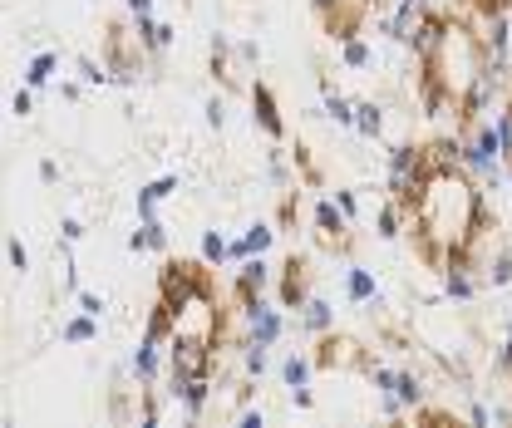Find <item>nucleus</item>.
Segmentation results:
<instances>
[{"mask_svg":"<svg viewBox=\"0 0 512 428\" xmlns=\"http://www.w3.org/2000/svg\"><path fill=\"white\" fill-rule=\"evenodd\" d=\"M202 266H207V261H202ZM202 266H197V261H163V271H158V301L173 310V315L183 306H192L197 296H212Z\"/></svg>","mask_w":512,"mask_h":428,"instance_id":"f257e3e1","label":"nucleus"},{"mask_svg":"<svg viewBox=\"0 0 512 428\" xmlns=\"http://www.w3.org/2000/svg\"><path fill=\"white\" fill-rule=\"evenodd\" d=\"M503 138H498V123L478 119L473 128H463V173H473V178H493L498 168H503Z\"/></svg>","mask_w":512,"mask_h":428,"instance_id":"f03ea898","label":"nucleus"},{"mask_svg":"<svg viewBox=\"0 0 512 428\" xmlns=\"http://www.w3.org/2000/svg\"><path fill=\"white\" fill-rule=\"evenodd\" d=\"M168 399H173L188 419H202V414H207V404H212V369H207V374L168 369Z\"/></svg>","mask_w":512,"mask_h":428,"instance_id":"7ed1b4c3","label":"nucleus"},{"mask_svg":"<svg viewBox=\"0 0 512 428\" xmlns=\"http://www.w3.org/2000/svg\"><path fill=\"white\" fill-rule=\"evenodd\" d=\"M448 25H453V20H448L444 10H429V5H424V10L414 15V30H409V40H404V45L414 50V60L429 64L434 55H439V45H444Z\"/></svg>","mask_w":512,"mask_h":428,"instance_id":"20e7f679","label":"nucleus"},{"mask_svg":"<svg viewBox=\"0 0 512 428\" xmlns=\"http://www.w3.org/2000/svg\"><path fill=\"white\" fill-rule=\"evenodd\" d=\"M242 325H247V340H256V345H276L286 335V315H281V306H271L266 296L242 301Z\"/></svg>","mask_w":512,"mask_h":428,"instance_id":"39448f33","label":"nucleus"},{"mask_svg":"<svg viewBox=\"0 0 512 428\" xmlns=\"http://www.w3.org/2000/svg\"><path fill=\"white\" fill-rule=\"evenodd\" d=\"M163 355H168V340H158V335H143L138 345H133V360H128V374L148 389V384H158V374H163Z\"/></svg>","mask_w":512,"mask_h":428,"instance_id":"423d86ee","label":"nucleus"},{"mask_svg":"<svg viewBox=\"0 0 512 428\" xmlns=\"http://www.w3.org/2000/svg\"><path fill=\"white\" fill-rule=\"evenodd\" d=\"M232 291H237V301H256V296H266V291H271V261H266V256H247V261L237 266Z\"/></svg>","mask_w":512,"mask_h":428,"instance_id":"0eeeda50","label":"nucleus"},{"mask_svg":"<svg viewBox=\"0 0 512 428\" xmlns=\"http://www.w3.org/2000/svg\"><path fill=\"white\" fill-rule=\"evenodd\" d=\"M252 123L266 133V138H286V119H281V109H276V94L266 89V84H252Z\"/></svg>","mask_w":512,"mask_h":428,"instance_id":"6e6552de","label":"nucleus"},{"mask_svg":"<svg viewBox=\"0 0 512 428\" xmlns=\"http://www.w3.org/2000/svg\"><path fill=\"white\" fill-rule=\"evenodd\" d=\"M133 40H138V50L163 55V50L178 40V30H173V25H163V20H153V15H138V20H133Z\"/></svg>","mask_w":512,"mask_h":428,"instance_id":"1a4fd4ad","label":"nucleus"},{"mask_svg":"<svg viewBox=\"0 0 512 428\" xmlns=\"http://www.w3.org/2000/svg\"><path fill=\"white\" fill-rule=\"evenodd\" d=\"M173 192H178V173H163V178H153V183L138 187V197H133L138 222H153V217H158V202H163V197H173Z\"/></svg>","mask_w":512,"mask_h":428,"instance_id":"9d476101","label":"nucleus"},{"mask_svg":"<svg viewBox=\"0 0 512 428\" xmlns=\"http://www.w3.org/2000/svg\"><path fill=\"white\" fill-rule=\"evenodd\" d=\"M316 227L325 242H335L340 251H345V242H350V217L340 212V202H330V197H320L316 202Z\"/></svg>","mask_w":512,"mask_h":428,"instance_id":"9b49d317","label":"nucleus"},{"mask_svg":"<svg viewBox=\"0 0 512 428\" xmlns=\"http://www.w3.org/2000/svg\"><path fill=\"white\" fill-rule=\"evenodd\" d=\"M306 296H311V291H306V261H296V256H291V261L281 266V306L301 310L306 306Z\"/></svg>","mask_w":512,"mask_h":428,"instance_id":"f8f14e48","label":"nucleus"},{"mask_svg":"<svg viewBox=\"0 0 512 428\" xmlns=\"http://www.w3.org/2000/svg\"><path fill=\"white\" fill-rule=\"evenodd\" d=\"M345 301H355V306H370V301H380V281H375V271H365V266H350V271H345Z\"/></svg>","mask_w":512,"mask_h":428,"instance_id":"ddd939ff","label":"nucleus"},{"mask_svg":"<svg viewBox=\"0 0 512 428\" xmlns=\"http://www.w3.org/2000/svg\"><path fill=\"white\" fill-rule=\"evenodd\" d=\"M320 104H325V119L340 123V128H355V104L330 84V79H320Z\"/></svg>","mask_w":512,"mask_h":428,"instance_id":"4468645a","label":"nucleus"},{"mask_svg":"<svg viewBox=\"0 0 512 428\" xmlns=\"http://www.w3.org/2000/svg\"><path fill=\"white\" fill-rule=\"evenodd\" d=\"M60 340L64 345H94V340H99V315H89V310L69 315L60 325Z\"/></svg>","mask_w":512,"mask_h":428,"instance_id":"2eb2a0df","label":"nucleus"},{"mask_svg":"<svg viewBox=\"0 0 512 428\" xmlns=\"http://www.w3.org/2000/svg\"><path fill=\"white\" fill-rule=\"evenodd\" d=\"M301 330H311V335H330V330H335V306H330V301H320V296H306V306H301Z\"/></svg>","mask_w":512,"mask_h":428,"instance_id":"dca6fc26","label":"nucleus"},{"mask_svg":"<svg viewBox=\"0 0 512 428\" xmlns=\"http://www.w3.org/2000/svg\"><path fill=\"white\" fill-rule=\"evenodd\" d=\"M128 251L138 256V251H168V227L153 217V222H138L133 227V237H128Z\"/></svg>","mask_w":512,"mask_h":428,"instance_id":"f3484780","label":"nucleus"},{"mask_svg":"<svg viewBox=\"0 0 512 428\" xmlns=\"http://www.w3.org/2000/svg\"><path fill=\"white\" fill-rule=\"evenodd\" d=\"M444 296L448 301H473L478 296V281L468 266H444Z\"/></svg>","mask_w":512,"mask_h":428,"instance_id":"a211bd4d","label":"nucleus"},{"mask_svg":"<svg viewBox=\"0 0 512 428\" xmlns=\"http://www.w3.org/2000/svg\"><path fill=\"white\" fill-rule=\"evenodd\" d=\"M404 212H409V207H404V202H394V197L375 212V237H380V242H394V237L404 232Z\"/></svg>","mask_w":512,"mask_h":428,"instance_id":"6ab92c4d","label":"nucleus"},{"mask_svg":"<svg viewBox=\"0 0 512 428\" xmlns=\"http://www.w3.org/2000/svg\"><path fill=\"white\" fill-rule=\"evenodd\" d=\"M55 69H60V55H55V50H40L35 60L25 64V84H30V89H50Z\"/></svg>","mask_w":512,"mask_h":428,"instance_id":"aec40b11","label":"nucleus"},{"mask_svg":"<svg viewBox=\"0 0 512 428\" xmlns=\"http://www.w3.org/2000/svg\"><path fill=\"white\" fill-rule=\"evenodd\" d=\"M316 369L320 365L311 355H286V360H281V384H286V389H301V384H311Z\"/></svg>","mask_w":512,"mask_h":428,"instance_id":"412c9836","label":"nucleus"},{"mask_svg":"<svg viewBox=\"0 0 512 428\" xmlns=\"http://www.w3.org/2000/svg\"><path fill=\"white\" fill-rule=\"evenodd\" d=\"M355 133H360V138H380L384 133V104H375V99L355 104Z\"/></svg>","mask_w":512,"mask_h":428,"instance_id":"4be33fe9","label":"nucleus"},{"mask_svg":"<svg viewBox=\"0 0 512 428\" xmlns=\"http://www.w3.org/2000/svg\"><path fill=\"white\" fill-rule=\"evenodd\" d=\"M340 64H345V69H370V64H375V45L360 40V35L340 40Z\"/></svg>","mask_w":512,"mask_h":428,"instance_id":"5701e85b","label":"nucleus"},{"mask_svg":"<svg viewBox=\"0 0 512 428\" xmlns=\"http://www.w3.org/2000/svg\"><path fill=\"white\" fill-rule=\"evenodd\" d=\"M483 286H488V291H503V286H512V251H508V246H503V251H498V256L483 266Z\"/></svg>","mask_w":512,"mask_h":428,"instance_id":"b1692460","label":"nucleus"},{"mask_svg":"<svg viewBox=\"0 0 512 428\" xmlns=\"http://www.w3.org/2000/svg\"><path fill=\"white\" fill-rule=\"evenodd\" d=\"M276 237H281V232H276V222H252V227L242 232V246H247L252 256H266V251L276 246Z\"/></svg>","mask_w":512,"mask_h":428,"instance_id":"393cba45","label":"nucleus"},{"mask_svg":"<svg viewBox=\"0 0 512 428\" xmlns=\"http://www.w3.org/2000/svg\"><path fill=\"white\" fill-rule=\"evenodd\" d=\"M394 394H399V399L409 404V414H414V409L424 404V379H419L414 369H399V384H394Z\"/></svg>","mask_w":512,"mask_h":428,"instance_id":"a878e982","label":"nucleus"},{"mask_svg":"<svg viewBox=\"0 0 512 428\" xmlns=\"http://www.w3.org/2000/svg\"><path fill=\"white\" fill-rule=\"evenodd\" d=\"M271 345H256V340H247L242 345V369H247V379H261L266 369H271V355H266Z\"/></svg>","mask_w":512,"mask_h":428,"instance_id":"bb28decb","label":"nucleus"},{"mask_svg":"<svg viewBox=\"0 0 512 428\" xmlns=\"http://www.w3.org/2000/svg\"><path fill=\"white\" fill-rule=\"evenodd\" d=\"M79 79H84L89 89H104V84H114V69H109V64H94L89 55H79Z\"/></svg>","mask_w":512,"mask_h":428,"instance_id":"cd10ccee","label":"nucleus"},{"mask_svg":"<svg viewBox=\"0 0 512 428\" xmlns=\"http://www.w3.org/2000/svg\"><path fill=\"white\" fill-rule=\"evenodd\" d=\"M227 237H222V232H217V227H212V232H202V261H207V266H222V261H227Z\"/></svg>","mask_w":512,"mask_h":428,"instance_id":"c85d7f7f","label":"nucleus"},{"mask_svg":"<svg viewBox=\"0 0 512 428\" xmlns=\"http://www.w3.org/2000/svg\"><path fill=\"white\" fill-rule=\"evenodd\" d=\"M266 183L271 187L291 183V173H286V148H271V153H266Z\"/></svg>","mask_w":512,"mask_h":428,"instance_id":"c756f323","label":"nucleus"},{"mask_svg":"<svg viewBox=\"0 0 512 428\" xmlns=\"http://www.w3.org/2000/svg\"><path fill=\"white\" fill-rule=\"evenodd\" d=\"M5 256H10V271H20V276L30 271V251L20 246V237H10V242H5Z\"/></svg>","mask_w":512,"mask_h":428,"instance_id":"7c9ffc66","label":"nucleus"},{"mask_svg":"<svg viewBox=\"0 0 512 428\" xmlns=\"http://www.w3.org/2000/svg\"><path fill=\"white\" fill-rule=\"evenodd\" d=\"M370 384H375V394H384V389H394V384H399V369H389V365H370Z\"/></svg>","mask_w":512,"mask_h":428,"instance_id":"2f4dec72","label":"nucleus"},{"mask_svg":"<svg viewBox=\"0 0 512 428\" xmlns=\"http://www.w3.org/2000/svg\"><path fill=\"white\" fill-rule=\"evenodd\" d=\"M10 114H15V119H30V114H35V89H30V84L10 99Z\"/></svg>","mask_w":512,"mask_h":428,"instance_id":"473e14b6","label":"nucleus"},{"mask_svg":"<svg viewBox=\"0 0 512 428\" xmlns=\"http://www.w3.org/2000/svg\"><path fill=\"white\" fill-rule=\"evenodd\" d=\"M133 419H138V428H158V419H163V409H158V399H143Z\"/></svg>","mask_w":512,"mask_h":428,"instance_id":"72a5a7b5","label":"nucleus"},{"mask_svg":"<svg viewBox=\"0 0 512 428\" xmlns=\"http://www.w3.org/2000/svg\"><path fill=\"white\" fill-rule=\"evenodd\" d=\"M493 123H498V138H503V153H508V158H512V104H508V109H498V119H493Z\"/></svg>","mask_w":512,"mask_h":428,"instance_id":"f704fd0d","label":"nucleus"},{"mask_svg":"<svg viewBox=\"0 0 512 428\" xmlns=\"http://www.w3.org/2000/svg\"><path fill=\"white\" fill-rule=\"evenodd\" d=\"M335 202H340V212H345V217H350V222H355V217H360V197H355V192H350V187H335Z\"/></svg>","mask_w":512,"mask_h":428,"instance_id":"c9c22d12","label":"nucleus"},{"mask_svg":"<svg viewBox=\"0 0 512 428\" xmlns=\"http://www.w3.org/2000/svg\"><path fill=\"white\" fill-rule=\"evenodd\" d=\"M60 242H69V246L84 242V222H79V217H64L60 222Z\"/></svg>","mask_w":512,"mask_h":428,"instance_id":"e433bc0d","label":"nucleus"},{"mask_svg":"<svg viewBox=\"0 0 512 428\" xmlns=\"http://www.w3.org/2000/svg\"><path fill=\"white\" fill-rule=\"evenodd\" d=\"M207 123L222 133L227 128V99H207Z\"/></svg>","mask_w":512,"mask_h":428,"instance_id":"4c0bfd02","label":"nucleus"},{"mask_svg":"<svg viewBox=\"0 0 512 428\" xmlns=\"http://www.w3.org/2000/svg\"><path fill=\"white\" fill-rule=\"evenodd\" d=\"M237 428H266V409H237Z\"/></svg>","mask_w":512,"mask_h":428,"instance_id":"58836bf2","label":"nucleus"},{"mask_svg":"<svg viewBox=\"0 0 512 428\" xmlns=\"http://www.w3.org/2000/svg\"><path fill=\"white\" fill-rule=\"evenodd\" d=\"M74 301H79V310H89V315H104V310H109V301H104V296H94V291H79Z\"/></svg>","mask_w":512,"mask_h":428,"instance_id":"ea45409f","label":"nucleus"},{"mask_svg":"<svg viewBox=\"0 0 512 428\" xmlns=\"http://www.w3.org/2000/svg\"><path fill=\"white\" fill-rule=\"evenodd\" d=\"M237 60H242V64H261V45H256V40H237Z\"/></svg>","mask_w":512,"mask_h":428,"instance_id":"a19ab883","label":"nucleus"},{"mask_svg":"<svg viewBox=\"0 0 512 428\" xmlns=\"http://www.w3.org/2000/svg\"><path fill=\"white\" fill-rule=\"evenodd\" d=\"M291 222H296V197L286 192L281 197V212H276V227H291Z\"/></svg>","mask_w":512,"mask_h":428,"instance_id":"79ce46f5","label":"nucleus"},{"mask_svg":"<svg viewBox=\"0 0 512 428\" xmlns=\"http://www.w3.org/2000/svg\"><path fill=\"white\" fill-rule=\"evenodd\" d=\"M40 183L45 187L60 183V163H55V158H40Z\"/></svg>","mask_w":512,"mask_h":428,"instance_id":"37998d69","label":"nucleus"},{"mask_svg":"<svg viewBox=\"0 0 512 428\" xmlns=\"http://www.w3.org/2000/svg\"><path fill=\"white\" fill-rule=\"evenodd\" d=\"M468 419H473L478 428H488L493 424V404H468Z\"/></svg>","mask_w":512,"mask_h":428,"instance_id":"c03bdc74","label":"nucleus"},{"mask_svg":"<svg viewBox=\"0 0 512 428\" xmlns=\"http://www.w3.org/2000/svg\"><path fill=\"white\" fill-rule=\"evenodd\" d=\"M286 394H291V404H296V409H311V404H316L311 384H301V389H286Z\"/></svg>","mask_w":512,"mask_h":428,"instance_id":"a18cd8bd","label":"nucleus"},{"mask_svg":"<svg viewBox=\"0 0 512 428\" xmlns=\"http://www.w3.org/2000/svg\"><path fill=\"white\" fill-rule=\"evenodd\" d=\"M493 365H498V369H503V374L512 379V335L503 340V350H498V360H493Z\"/></svg>","mask_w":512,"mask_h":428,"instance_id":"49530a36","label":"nucleus"},{"mask_svg":"<svg viewBox=\"0 0 512 428\" xmlns=\"http://www.w3.org/2000/svg\"><path fill=\"white\" fill-rule=\"evenodd\" d=\"M124 5H128L133 20H138V15H153V0H124Z\"/></svg>","mask_w":512,"mask_h":428,"instance_id":"de8ad7c7","label":"nucleus"},{"mask_svg":"<svg viewBox=\"0 0 512 428\" xmlns=\"http://www.w3.org/2000/svg\"><path fill=\"white\" fill-rule=\"evenodd\" d=\"M478 10H498V5H512V0H473Z\"/></svg>","mask_w":512,"mask_h":428,"instance_id":"09e8293b","label":"nucleus"},{"mask_svg":"<svg viewBox=\"0 0 512 428\" xmlns=\"http://www.w3.org/2000/svg\"><path fill=\"white\" fill-rule=\"evenodd\" d=\"M311 5H316L320 15H325V10H335V5H345V0H311Z\"/></svg>","mask_w":512,"mask_h":428,"instance_id":"8fccbe9b","label":"nucleus"},{"mask_svg":"<svg viewBox=\"0 0 512 428\" xmlns=\"http://www.w3.org/2000/svg\"><path fill=\"white\" fill-rule=\"evenodd\" d=\"M429 0H399V10H424Z\"/></svg>","mask_w":512,"mask_h":428,"instance_id":"3c124183","label":"nucleus"},{"mask_svg":"<svg viewBox=\"0 0 512 428\" xmlns=\"http://www.w3.org/2000/svg\"><path fill=\"white\" fill-rule=\"evenodd\" d=\"M389 0H360V10H384Z\"/></svg>","mask_w":512,"mask_h":428,"instance_id":"603ef678","label":"nucleus"},{"mask_svg":"<svg viewBox=\"0 0 512 428\" xmlns=\"http://www.w3.org/2000/svg\"><path fill=\"white\" fill-rule=\"evenodd\" d=\"M508 335H512V315H508Z\"/></svg>","mask_w":512,"mask_h":428,"instance_id":"864d4df0","label":"nucleus"},{"mask_svg":"<svg viewBox=\"0 0 512 428\" xmlns=\"http://www.w3.org/2000/svg\"><path fill=\"white\" fill-rule=\"evenodd\" d=\"M508 192H512V178H508Z\"/></svg>","mask_w":512,"mask_h":428,"instance_id":"5fc2aeb1","label":"nucleus"}]
</instances>
